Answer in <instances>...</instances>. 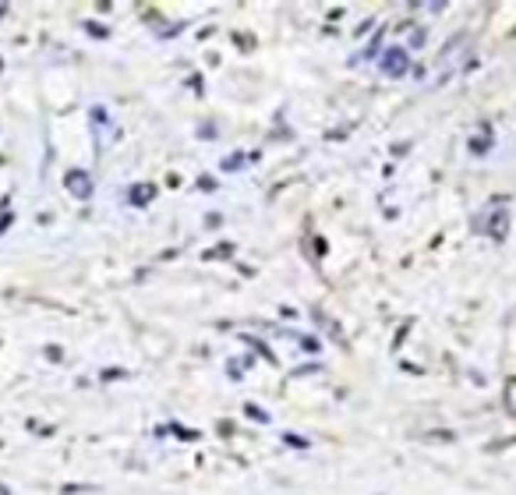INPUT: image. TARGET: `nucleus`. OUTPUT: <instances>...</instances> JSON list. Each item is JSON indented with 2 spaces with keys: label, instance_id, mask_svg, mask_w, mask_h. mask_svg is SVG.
<instances>
[{
  "label": "nucleus",
  "instance_id": "nucleus-1",
  "mask_svg": "<svg viewBox=\"0 0 516 495\" xmlns=\"http://www.w3.org/2000/svg\"><path fill=\"white\" fill-rule=\"evenodd\" d=\"M407 68H411V57H407L404 46H386V50H382V57H379V71H382V75L400 78V75H407Z\"/></svg>",
  "mask_w": 516,
  "mask_h": 495
},
{
  "label": "nucleus",
  "instance_id": "nucleus-2",
  "mask_svg": "<svg viewBox=\"0 0 516 495\" xmlns=\"http://www.w3.org/2000/svg\"><path fill=\"white\" fill-rule=\"evenodd\" d=\"M68 192L75 198H89L93 195V177H89L85 170H71V174H68Z\"/></svg>",
  "mask_w": 516,
  "mask_h": 495
},
{
  "label": "nucleus",
  "instance_id": "nucleus-3",
  "mask_svg": "<svg viewBox=\"0 0 516 495\" xmlns=\"http://www.w3.org/2000/svg\"><path fill=\"white\" fill-rule=\"evenodd\" d=\"M488 234H492L495 241H506V234H510V216H506V212H495V219L488 223Z\"/></svg>",
  "mask_w": 516,
  "mask_h": 495
},
{
  "label": "nucleus",
  "instance_id": "nucleus-4",
  "mask_svg": "<svg viewBox=\"0 0 516 495\" xmlns=\"http://www.w3.org/2000/svg\"><path fill=\"white\" fill-rule=\"evenodd\" d=\"M233 167H241V156H226L223 160V170H233Z\"/></svg>",
  "mask_w": 516,
  "mask_h": 495
},
{
  "label": "nucleus",
  "instance_id": "nucleus-5",
  "mask_svg": "<svg viewBox=\"0 0 516 495\" xmlns=\"http://www.w3.org/2000/svg\"><path fill=\"white\" fill-rule=\"evenodd\" d=\"M248 414H251V417H255V421H269V414H262V410H258V407H248Z\"/></svg>",
  "mask_w": 516,
  "mask_h": 495
},
{
  "label": "nucleus",
  "instance_id": "nucleus-6",
  "mask_svg": "<svg viewBox=\"0 0 516 495\" xmlns=\"http://www.w3.org/2000/svg\"><path fill=\"white\" fill-rule=\"evenodd\" d=\"M287 442H290V446H301V449H305V446H308V442H305V439H301V435H287Z\"/></svg>",
  "mask_w": 516,
  "mask_h": 495
},
{
  "label": "nucleus",
  "instance_id": "nucleus-7",
  "mask_svg": "<svg viewBox=\"0 0 516 495\" xmlns=\"http://www.w3.org/2000/svg\"><path fill=\"white\" fill-rule=\"evenodd\" d=\"M0 495H7V489H4V485H0Z\"/></svg>",
  "mask_w": 516,
  "mask_h": 495
}]
</instances>
